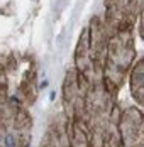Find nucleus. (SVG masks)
I'll list each match as a JSON object with an SVG mask.
<instances>
[{
	"label": "nucleus",
	"instance_id": "f257e3e1",
	"mask_svg": "<svg viewBox=\"0 0 144 147\" xmlns=\"http://www.w3.org/2000/svg\"><path fill=\"white\" fill-rule=\"evenodd\" d=\"M5 147H15V140H14V135L12 134H9L5 137Z\"/></svg>",
	"mask_w": 144,
	"mask_h": 147
}]
</instances>
